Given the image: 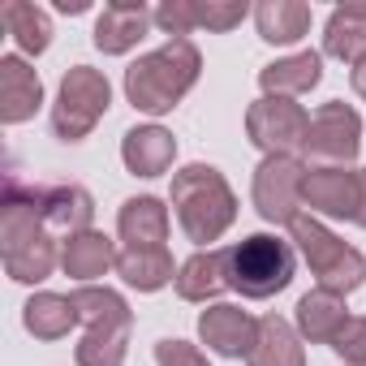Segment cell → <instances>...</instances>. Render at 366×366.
<instances>
[{"label":"cell","instance_id":"cell-15","mask_svg":"<svg viewBox=\"0 0 366 366\" xmlns=\"http://www.w3.org/2000/svg\"><path fill=\"white\" fill-rule=\"evenodd\" d=\"M44 108V82L31 69L26 56L5 52L0 56V121L5 125H22Z\"/></svg>","mask_w":366,"mask_h":366},{"label":"cell","instance_id":"cell-21","mask_svg":"<svg viewBox=\"0 0 366 366\" xmlns=\"http://www.w3.org/2000/svg\"><path fill=\"white\" fill-rule=\"evenodd\" d=\"M310 22H315V9L306 0H259L254 5V26H259V39L263 44H302L310 35Z\"/></svg>","mask_w":366,"mask_h":366},{"label":"cell","instance_id":"cell-29","mask_svg":"<svg viewBox=\"0 0 366 366\" xmlns=\"http://www.w3.org/2000/svg\"><path fill=\"white\" fill-rule=\"evenodd\" d=\"M246 14H250V5L246 0H194V31H216V35H224V31H233V26H242L246 22Z\"/></svg>","mask_w":366,"mask_h":366},{"label":"cell","instance_id":"cell-5","mask_svg":"<svg viewBox=\"0 0 366 366\" xmlns=\"http://www.w3.org/2000/svg\"><path fill=\"white\" fill-rule=\"evenodd\" d=\"M293 267H297V250L293 242L276 237V233H250L233 246V289L250 302H267L276 293L289 289L293 280Z\"/></svg>","mask_w":366,"mask_h":366},{"label":"cell","instance_id":"cell-30","mask_svg":"<svg viewBox=\"0 0 366 366\" xmlns=\"http://www.w3.org/2000/svg\"><path fill=\"white\" fill-rule=\"evenodd\" d=\"M155 366H212V362L199 345L181 340V336H164L155 340Z\"/></svg>","mask_w":366,"mask_h":366},{"label":"cell","instance_id":"cell-34","mask_svg":"<svg viewBox=\"0 0 366 366\" xmlns=\"http://www.w3.org/2000/svg\"><path fill=\"white\" fill-rule=\"evenodd\" d=\"M56 9H61V14H82L86 0H56Z\"/></svg>","mask_w":366,"mask_h":366},{"label":"cell","instance_id":"cell-13","mask_svg":"<svg viewBox=\"0 0 366 366\" xmlns=\"http://www.w3.org/2000/svg\"><path fill=\"white\" fill-rule=\"evenodd\" d=\"M254 336H259V319L233 302H216L199 315V340L220 357H250Z\"/></svg>","mask_w":366,"mask_h":366},{"label":"cell","instance_id":"cell-20","mask_svg":"<svg viewBox=\"0 0 366 366\" xmlns=\"http://www.w3.org/2000/svg\"><path fill=\"white\" fill-rule=\"evenodd\" d=\"M349 323V306L340 293H327V289H310L297 297V310H293V327L302 340L310 345H332L336 332Z\"/></svg>","mask_w":366,"mask_h":366},{"label":"cell","instance_id":"cell-6","mask_svg":"<svg viewBox=\"0 0 366 366\" xmlns=\"http://www.w3.org/2000/svg\"><path fill=\"white\" fill-rule=\"evenodd\" d=\"M112 108V82L108 74L91 69V65H69L61 86H56V104H52V134L61 142H82Z\"/></svg>","mask_w":366,"mask_h":366},{"label":"cell","instance_id":"cell-26","mask_svg":"<svg viewBox=\"0 0 366 366\" xmlns=\"http://www.w3.org/2000/svg\"><path fill=\"white\" fill-rule=\"evenodd\" d=\"M117 276L129 289H138V293H159L164 285L177 280V263H172L168 246H155V250H121Z\"/></svg>","mask_w":366,"mask_h":366},{"label":"cell","instance_id":"cell-24","mask_svg":"<svg viewBox=\"0 0 366 366\" xmlns=\"http://www.w3.org/2000/svg\"><path fill=\"white\" fill-rule=\"evenodd\" d=\"M323 56L345 61L349 69L366 61V5H336L323 22Z\"/></svg>","mask_w":366,"mask_h":366},{"label":"cell","instance_id":"cell-19","mask_svg":"<svg viewBox=\"0 0 366 366\" xmlns=\"http://www.w3.org/2000/svg\"><path fill=\"white\" fill-rule=\"evenodd\" d=\"M319 82H323V52H315V48L280 56V61H272V65L259 69L263 95H280V99H297V95L315 91Z\"/></svg>","mask_w":366,"mask_h":366},{"label":"cell","instance_id":"cell-14","mask_svg":"<svg viewBox=\"0 0 366 366\" xmlns=\"http://www.w3.org/2000/svg\"><path fill=\"white\" fill-rule=\"evenodd\" d=\"M229 267H233V246L194 250L186 263L177 267L172 289H177V297H181V302H212V297H220L224 289H233Z\"/></svg>","mask_w":366,"mask_h":366},{"label":"cell","instance_id":"cell-9","mask_svg":"<svg viewBox=\"0 0 366 366\" xmlns=\"http://www.w3.org/2000/svg\"><path fill=\"white\" fill-rule=\"evenodd\" d=\"M357 151H362V117L349 104H340V99L319 104L315 117H310L306 155H315L323 164H345L349 168V159H357Z\"/></svg>","mask_w":366,"mask_h":366},{"label":"cell","instance_id":"cell-32","mask_svg":"<svg viewBox=\"0 0 366 366\" xmlns=\"http://www.w3.org/2000/svg\"><path fill=\"white\" fill-rule=\"evenodd\" d=\"M349 86H353L357 99H366V61H357V65L349 69Z\"/></svg>","mask_w":366,"mask_h":366},{"label":"cell","instance_id":"cell-4","mask_svg":"<svg viewBox=\"0 0 366 366\" xmlns=\"http://www.w3.org/2000/svg\"><path fill=\"white\" fill-rule=\"evenodd\" d=\"M289 237H293V250L306 259V267L315 272V280H319V289H327V293H353V289H362V280H366V254L357 250V246H349V242H340L323 220H315V216H297L293 224H289Z\"/></svg>","mask_w":366,"mask_h":366},{"label":"cell","instance_id":"cell-31","mask_svg":"<svg viewBox=\"0 0 366 366\" xmlns=\"http://www.w3.org/2000/svg\"><path fill=\"white\" fill-rule=\"evenodd\" d=\"M340 362H366V315H349V323L332 340Z\"/></svg>","mask_w":366,"mask_h":366},{"label":"cell","instance_id":"cell-23","mask_svg":"<svg viewBox=\"0 0 366 366\" xmlns=\"http://www.w3.org/2000/svg\"><path fill=\"white\" fill-rule=\"evenodd\" d=\"M78 323H82L78 319V306L65 293H48L44 289V293H31L26 306H22V327L35 340H65Z\"/></svg>","mask_w":366,"mask_h":366},{"label":"cell","instance_id":"cell-35","mask_svg":"<svg viewBox=\"0 0 366 366\" xmlns=\"http://www.w3.org/2000/svg\"><path fill=\"white\" fill-rule=\"evenodd\" d=\"M340 366H366V362H340Z\"/></svg>","mask_w":366,"mask_h":366},{"label":"cell","instance_id":"cell-11","mask_svg":"<svg viewBox=\"0 0 366 366\" xmlns=\"http://www.w3.org/2000/svg\"><path fill=\"white\" fill-rule=\"evenodd\" d=\"M151 26H155V9H147L142 0H108L95 18V48L104 56H125L147 39Z\"/></svg>","mask_w":366,"mask_h":366},{"label":"cell","instance_id":"cell-7","mask_svg":"<svg viewBox=\"0 0 366 366\" xmlns=\"http://www.w3.org/2000/svg\"><path fill=\"white\" fill-rule=\"evenodd\" d=\"M302 186H306V164L297 155H263L250 181L254 212L267 224H293L302 216Z\"/></svg>","mask_w":366,"mask_h":366},{"label":"cell","instance_id":"cell-1","mask_svg":"<svg viewBox=\"0 0 366 366\" xmlns=\"http://www.w3.org/2000/svg\"><path fill=\"white\" fill-rule=\"evenodd\" d=\"M168 203L181 233L203 250H212V242H220L237 220V194L216 164H186L181 172H172Z\"/></svg>","mask_w":366,"mask_h":366},{"label":"cell","instance_id":"cell-27","mask_svg":"<svg viewBox=\"0 0 366 366\" xmlns=\"http://www.w3.org/2000/svg\"><path fill=\"white\" fill-rule=\"evenodd\" d=\"M74 306H78V319L86 327H134V310L129 302L108 289V285H78L74 293Z\"/></svg>","mask_w":366,"mask_h":366},{"label":"cell","instance_id":"cell-22","mask_svg":"<svg viewBox=\"0 0 366 366\" xmlns=\"http://www.w3.org/2000/svg\"><path fill=\"white\" fill-rule=\"evenodd\" d=\"M246 366H306V345H302L297 327L280 315H263Z\"/></svg>","mask_w":366,"mask_h":366},{"label":"cell","instance_id":"cell-10","mask_svg":"<svg viewBox=\"0 0 366 366\" xmlns=\"http://www.w3.org/2000/svg\"><path fill=\"white\" fill-rule=\"evenodd\" d=\"M357 199H362L357 168H345V164H319V168H306L302 203H306L315 216H327V220H353V216H357Z\"/></svg>","mask_w":366,"mask_h":366},{"label":"cell","instance_id":"cell-12","mask_svg":"<svg viewBox=\"0 0 366 366\" xmlns=\"http://www.w3.org/2000/svg\"><path fill=\"white\" fill-rule=\"evenodd\" d=\"M26 199L48 233L56 229L69 237V233L91 229V220H95V199L82 186H26Z\"/></svg>","mask_w":366,"mask_h":366},{"label":"cell","instance_id":"cell-33","mask_svg":"<svg viewBox=\"0 0 366 366\" xmlns=\"http://www.w3.org/2000/svg\"><path fill=\"white\" fill-rule=\"evenodd\" d=\"M357 181H362V199H357V216H353V224L366 229V168H357Z\"/></svg>","mask_w":366,"mask_h":366},{"label":"cell","instance_id":"cell-2","mask_svg":"<svg viewBox=\"0 0 366 366\" xmlns=\"http://www.w3.org/2000/svg\"><path fill=\"white\" fill-rule=\"evenodd\" d=\"M199 74H203L199 44L194 39H168L164 48L138 56L125 69V99L134 104V112L164 117V112H172L181 99L190 95Z\"/></svg>","mask_w":366,"mask_h":366},{"label":"cell","instance_id":"cell-25","mask_svg":"<svg viewBox=\"0 0 366 366\" xmlns=\"http://www.w3.org/2000/svg\"><path fill=\"white\" fill-rule=\"evenodd\" d=\"M0 22H5L9 39L18 44V52H26V56H44L52 48V18H48V9L31 5V0H5Z\"/></svg>","mask_w":366,"mask_h":366},{"label":"cell","instance_id":"cell-16","mask_svg":"<svg viewBox=\"0 0 366 366\" xmlns=\"http://www.w3.org/2000/svg\"><path fill=\"white\" fill-rule=\"evenodd\" d=\"M117 259H121L117 242L99 229H82V233L61 237V272L78 285H95L99 276H108L117 267Z\"/></svg>","mask_w":366,"mask_h":366},{"label":"cell","instance_id":"cell-28","mask_svg":"<svg viewBox=\"0 0 366 366\" xmlns=\"http://www.w3.org/2000/svg\"><path fill=\"white\" fill-rule=\"evenodd\" d=\"M129 353V327H86L74 357L78 366H125Z\"/></svg>","mask_w":366,"mask_h":366},{"label":"cell","instance_id":"cell-17","mask_svg":"<svg viewBox=\"0 0 366 366\" xmlns=\"http://www.w3.org/2000/svg\"><path fill=\"white\" fill-rule=\"evenodd\" d=\"M177 159V138L164 129V125H134L121 134V164L134 172V177H164Z\"/></svg>","mask_w":366,"mask_h":366},{"label":"cell","instance_id":"cell-3","mask_svg":"<svg viewBox=\"0 0 366 366\" xmlns=\"http://www.w3.org/2000/svg\"><path fill=\"white\" fill-rule=\"evenodd\" d=\"M0 254H5V276L18 285H44L61 267V246L35 216L18 177H9L5 207H0Z\"/></svg>","mask_w":366,"mask_h":366},{"label":"cell","instance_id":"cell-8","mask_svg":"<svg viewBox=\"0 0 366 366\" xmlns=\"http://www.w3.org/2000/svg\"><path fill=\"white\" fill-rule=\"evenodd\" d=\"M306 134H310V112L293 99L259 95L246 108V138L263 155H297L306 151Z\"/></svg>","mask_w":366,"mask_h":366},{"label":"cell","instance_id":"cell-18","mask_svg":"<svg viewBox=\"0 0 366 366\" xmlns=\"http://www.w3.org/2000/svg\"><path fill=\"white\" fill-rule=\"evenodd\" d=\"M168 207L155 199V194H138V199H125L121 212H117V233L125 242V250H155L168 242Z\"/></svg>","mask_w":366,"mask_h":366}]
</instances>
